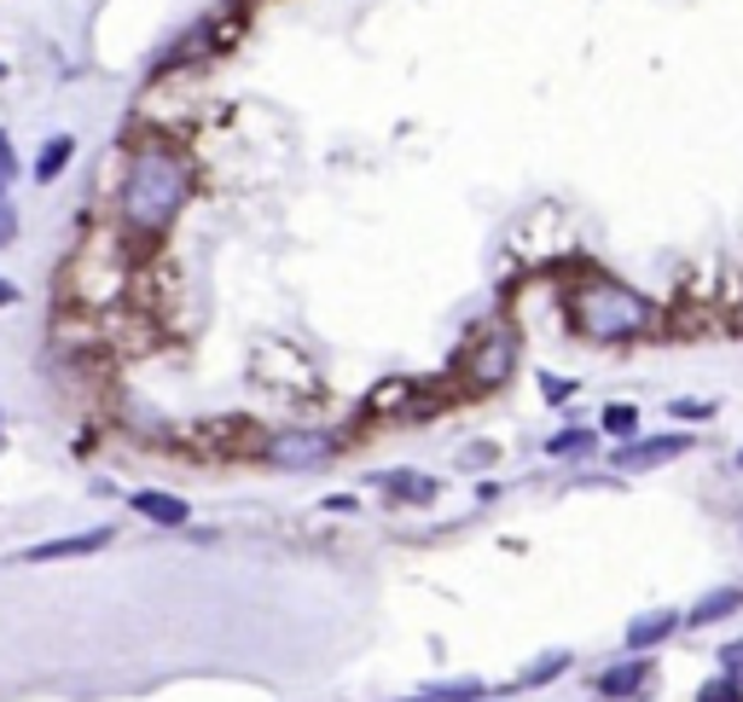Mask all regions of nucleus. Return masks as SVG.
<instances>
[{
	"mask_svg": "<svg viewBox=\"0 0 743 702\" xmlns=\"http://www.w3.org/2000/svg\"><path fill=\"white\" fill-rule=\"evenodd\" d=\"M668 412H674V419H709L714 406H709V401H674Z\"/></svg>",
	"mask_w": 743,
	"mask_h": 702,
	"instance_id": "412c9836",
	"label": "nucleus"
},
{
	"mask_svg": "<svg viewBox=\"0 0 743 702\" xmlns=\"http://www.w3.org/2000/svg\"><path fill=\"white\" fill-rule=\"evenodd\" d=\"M459 371H465L470 389L511 383V371H518V332H511V325H488V332H477L465 343V355H459Z\"/></svg>",
	"mask_w": 743,
	"mask_h": 702,
	"instance_id": "7ed1b4c3",
	"label": "nucleus"
},
{
	"mask_svg": "<svg viewBox=\"0 0 743 702\" xmlns=\"http://www.w3.org/2000/svg\"><path fill=\"white\" fill-rule=\"evenodd\" d=\"M129 505H134L146 523H157V528H186V523H192L186 500H175V493H163V488H140V493H129Z\"/></svg>",
	"mask_w": 743,
	"mask_h": 702,
	"instance_id": "423d86ee",
	"label": "nucleus"
},
{
	"mask_svg": "<svg viewBox=\"0 0 743 702\" xmlns=\"http://www.w3.org/2000/svg\"><path fill=\"white\" fill-rule=\"evenodd\" d=\"M645 679H651V662H622V668L598 673V691H605V697H633Z\"/></svg>",
	"mask_w": 743,
	"mask_h": 702,
	"instance_id": "f8f14e48",
	"label": "nucleus"
},
{
	"mask_svg": "<svg viewBox=\"0 0 743 702\" xmlns=\"http://www.w3.org/2000/svg\"><path fill=\"white\" fill-rule=\"evenodd\" d=\"M384 488H389V500H401V505H424V500H436V482L419 477V470H396V477H389Z\"/></svg>",
	"mask_w": 743,
	"mask_h": 702,
	"instance_id": "9b49d317",
	"label": "nucleus"
},
{
	"mask_svg": "<svg viewBox=\"0 0 743 702\" xmlns=\"http://www.w3.org/2000/svg\"><path fill=\"white\" fill-rule=\"evenodd\" d=\"M679 627V615L674 610H651V615H639V622H628V650H651V645H663V638H674Z\"/></svg>",
	"mask_w": 743,
	"mask_h": 702,
	"instance_id": "6e6552de",
	"label": "nucleus"
},
{
	"mask_svg": "<svg viewBox=\"0 0 743 702\" xmlns=\"http://www.w3.org/2000/svg\"><path fill=\"white\" fill-rule=\"evenodd\" d=\"M262 453L285 470H320L337 453V436H325V430H279V436L262 442Z\"/></svg>",
	"mask_w": 743,
	"mask_h": 702,
	"instance_id": "20e7f679",
	"label": "nucleus"
},
{
	"mask_svg": "<svg viewBox=\"0 0 743 702\" xmlns=\"http://www.w3.org/2000/svg\"><path fill=\"white\" fill-rule=\"evenodd\" d=\"M679 453H691V436H651V442H622L616 447V470H628V477H639V470H656L679 459Z\"/></svg>",
	"mask_w": 743,
	"mask_h": 702,
	"instance_id": "39448f33",
	"label": "nucleus"
},
{
	"mask_svg": "<svg viewBox=\"0 0 743 702\" xmlns=\"http://www.w3.org/2000/svg\"><path fill=\"white\" fill-rule=\"evenodd\" d=\"M0 76H7V65H0Z\"/></svg>",
	"mask_w": 743,
	"mask_h": 702,
	"instance_id": "b1692460",
	"label": "nucleus"
},
{
	"mask_svg": "<svg viewBox=\"0 0 743 702\" xmlns=\"http://www.w3.org/2000/svg\"><path fill=\"white\" fill-rule=\"evenodd\" d=\"M430 702H477L483 697V686L477 679H453V686H436V691H424Z\"/></svg>",
	"mask_w": 743,
	"mask_h": 702,
	"instance_id": "4468645a",
	"label": "nucleus"
},
{
	"mask_svg": "<svg viewBox=\"0 0 743 702\" xmlns=\"http://www.w3.org/2000/svg\"><path fill=\"white\" fill-rule=\"evenodd\" d=\"M610 430V436H622V442H633V430H639V406H628V401H616V406H605V419H598Z\"/></svg>",
	"mask_w": 743,
	"mask_h": 702,
	"instance_id": "ddd939ff",
	"label": "nucleus"
},
{
	"mask_svg": "<svg viewBox=\"0 0 743 702\" xmlns=\"http://www.w3.org/2000/svg\"><path fill=\"white\" fill-rule=\"evenodd\" d=\"M569 325L587 343H628L651 325V302L616 279H581L569 291Z\"/></svg>",
	"mask_w": 743,
	"mask_h": 702,
	"instance_id": "f03ea898",
	"label": "nucleus"
},
{
	"mask_svg": "<svg viewBox=\"0 0 743 702\" xmlns=\"http://www.w3.org/2000/svg\"><path fill=\"white\" fill-rule=\"evenodd\" d=\"M192 198V163L169 140H146L122 175V226L134 238H163Z\"/></svg>",
	"mask_w": 743,
	"mask_h": 702,
	"instance_id": "f257e3e1",
	"label": "nucleus"
},
{
	"mask_svg": "<svg viewBox=\"0 0 743 702\" xmlns=\"http://www.w3.org/2000/svg\"><path fill=\"white\" fill-rule=\"evenodd\" d=\"M743 610V587H720V592H709V598H697V610L686 615L691 627H714V622H727V615H738Z\"/></svg>",
	"mask_w": 743,
	"mask_h": 702,
	"instance_id": "1a4fd4ad",
	"label": "nucleus"
},
{
	"mask_svg": "<svg viewBox=\"0 0 743 702\" xmlns=\"http://www.w3.org/2000/svg\"><path fill=\"white\" fill-rule=\"evenodd\" d=\"M70 157H76V140H70V134H53L47 146H41V157H35V180H41V186L58 180V175L70 169Z\"/></svg>",
	"mask_w": 743,
	"mask_h": 702,
	"instance_id": "9d476101",
	"label": "nucleus"
},
{
	"mask_svg": "<svg viewBox=\"0 0 743 702\" xmlns=\"http://www.w3.org/2000/svg\"><path fill=\"white\" fill-rule=\"evenodd\" d=\"M106 546H111V528H93V534H70V541L30 546L24 564H58V557H88V551H106Z\"/></svg>",
	"mask_w": 743,
	"mask_h": 702,
	"instance_id": "0eeeda50",
	"label": "nucleus"
},
{
	"mask_svg": "<svg viewBox=\"0 0 743 702\" xmlns=\"http://www.w3.org/2000/svg\"><path fill=\"white\" fill-rule=\"evenodd\" d=\"M12 180H18V157H12V140L0 134V192H7Z\"/></svg>",
	"mask_w": 743,
	"mask_h": 702,
	"instance_id": "a211bd4d",
	"label": "nucleus"
},
{
	"mask_svg": "<svg viewBox=\"0 0 743 702\" xmlns=\"http://www.w3.org/2000/svg\"><path fill=\"white\" fill-rule=\"evenodd\" d=\"M564 668H569V656H564V650H552V656H541V662H534V668L523 673V686H546V679H557Z\"/></svg>",
	"mask_w": 743,
	"mask_h": 702,
	"instance_id": "2eb2a0df",
	"label": "nucleus"
},
{
	"mask_svg": "<svg viewBox=\"0 0 743 702\" xmlns=\"http://www.w3.org/2000/svg\"><path fill=\"white\" fill-rule=\"evenodd\" d=\"M720 673H732L738 686H743V645H727V650H720Z\"/></svg>",
	"mask_w": 743,
	"mask_h": 702,
	"instance_id": "aec40b11",
	"label": "nucleus"
},
{
	"mask_svg": "<svg viewBox=\"0 0 743 702\" xmlns=\"http://www.w3.org/2000/svg\"><path fill=\"white\" fill-rule=\"evenodd\" d=\"M697 702H743V686L732 673H720V679H709V686L697 691Z\"/></svg>",
	"mask_w": 743,
	"mask_h": 702,
	"instance_id": "dca6fc26",
	"label": "nucleus"
},
{
	"mask_svg": "<svg viewBox=\"0 0 743 702\" xmlns=\"http://www.w3.org/2000/svg\"><path fill=\"white\" fill-rule=\"evenodd\" d=\"M12 302H18V285H12V279H0V308H12Z\"/></svg>",
	"mask_w": 743,
	"mask_h": 702,
	"instance_id": "5701e85b",
	"label": "nucleus"
},
{
	"mask_svg": "<svg viewBox=\"0 0 743 702\" xmlns=\"http://www.w3.org/2000/svg\"><path fill=\"white\" fill-rule=\"evenodd\" d=\"M18 238V210L7 203V192H0V244H12Z\"/></svg>",
	"mask_w": 743,
	"mask_h": 702,
	"instance_id": "6ab92c4d",
	"label": "nucleus"
},
{
	"mask_svg": "<svg viewBox=\"0 0 743 702\" xmlns=\"http://www.w3.org/2000/svg\"><path fill=\"white\" fill-rule=\"evenodd\" d=\"M541 383H546V401H569V395H575V383H569V378H552V371H546Z\"/></svg>",
	"mask_w": 743,
	"mask_h": 702,
	"instance_id": "4be33fe9",
	"label": "nucleus"
},
{
	"mask_svg": "<svg viewBox=\"0 0 743 702\" xmlns=\"http://www.w3.org/2000/svg\"><path fill=\"white\" fill-rule=\"evenodd\" d=\"M592 447V430H564V436H552L546 453H587Z\"/></svg>",
	"mask_w": 743,
	"mask_h": 702,
	"instance_id": "f3484780",
	"label": "nucleus"
}]
</instances>
